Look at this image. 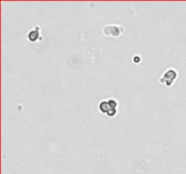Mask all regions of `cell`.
<instances>
[{
	"instance_id": "4",
	"label": "cell",
	"mask_w": 186,
	"mask_h": 174,
	"mask_svg": "<svg viewBox=\"0 0 186 174\" xmlns=\"http://www.w3.org/2000/svg\"><path fill=\"white\" fill-rule=\"evenodd\" d=\"M40 37V28L39 26H35L28 34H27V39L31 42H36Z\"/></svg>"
},
{
	"instance_id": "3",
	"label": "cell",
	"mask_w": 186,
	"mask_h": 174,
	"mask_svg": "<svg viewBox=\"0 0 186 174\" xmlns=\"http://www.w3.org/2000/svg\"><path fill=\"white\" fill-rule=\"evenodd\" d=\"M177 76H178L177 71L172 69V68H170V69H168L167 71L165 72L163 76L160 78L159 82L162 83H165L166 85L169 87V86H171L172 84V83L175 81Z\"/></svg>"
},
{
	"instance_id": "2",
	"label": "cell",
	"mask_w": 186,
	"mask_h": 174,
	"mask_svg": "<svg viewBox=\"0 0 186 174\" xmlns=\"http://www.w3.org/2000/svg\"><path fill=\"white\" fill-rule=\"evenodd\" d=\"M124 31V27L120 25H107L103 28V35L112 37H119Z\"/></svg>"
},
{
	"instance_id": "1",
	"label": "cell",
	"mask_w": 186,
	"mask_h": 174,
	"mask_svg": "<svg viewBox=\"0 0 186 174\" xmlns=\"http://www.w3.org/2000/svg\"><path fill=\"white\" fill-rule=\"evenodd\" d=\"M117 106H118L117 101L114 99H108L102 101L99 103V110L101 113L106 114L110 117H113L117 114Z\"/></svg>"
}]
</instances>
